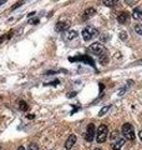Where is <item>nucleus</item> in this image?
<instances>
[{
  "label": "nucleus",
  "mask_w": 142,
  "mask_h": 150,
  "mask_svg": "<svg viewBox=\"0 0 142 150\" xmlns=\"http://www.w3.org/2000/svg\"><path fill=\"white\" fill-rule=\"evenodd\" d=\"M132 18L135 19V20H141L142 19V10L139 9V8H136L132 13Z\"/></svg>",
  "instance_id": "nucleus-12"
},
{
  "label": "nucleus",
  "mask_w": 142,
  "mask_h": 150,
  "mask_svg": "<svg viewBox=\"0 0 142 150\" xmlns=\"http://www.w3.org/2000/svg\"><path fill=\"white\" fill-rule=\"evenodd\" d=\"M21 4H24V0H21V1H19V3H16V4H15V5H14L13 8H11V10H15V9H18V8L20 6Z\"/></svg>",
  "instance_id": "nucleus-19"
},
{
  "label": "nucleus",
  "mask_w": 142,
  "mask_h": 150,
  "mask_svg": "<svg viewBox=\"0 0 142 150\" xmlns=\"http://www.w3.org/2000/svg\"><path fill=\"white\" fill-rule=\"evenodd\" d=\"M141 63H142V60H141Z\"/></svg>",
  "instance_id": "nucleus-27"
},
{
  "label": "nucleus",
  "mask_w": 142,
  "mask_h": 150,
  "mask_svg": "<svg viewBox=\"0 0 142 150\" xmlns=\"http://www.w3.org/2000/svg\"><path fill=\"white\" fill-rule=\"evenodd\" d=\"M109 135V129L105 124H101L97 128V133H96V140L97 143H105Z\"/></svg>",
  "instance_id": "nucleus-3"
},
{
  "label": "nucleus",
  "mask_w": 142,
  "mask_h": 150,
  "mask_svg": "<svg viewBox=\"0 0 142 150\" xmlns=\"http://www.w3.org/2000/svg\"><path fill=\"white\" fill-rule=\"evenodd\" d=\"M90 51H91L92 54H95V55H100L101 53H104L105 51V48H104V45H102L101 43H94V44L90 45Z\"/></svg>",
  "instance_id": "nucleus-6"
},
{
  "label": "nucleus",
  "mask_w": 142,
  "mask_h": 150,
  "mask_svg": "<svg viewBox=\"0 0 142 150\" xmlns=\"http://www.w3.org/2000/svg\"><path fill=\"white\" fill-rule=\"evenodd\" d=\"M3 40H4V36H1V38H0V43H1Z\"/></svg>",
  "instance_id": "nucleus-25"
},
{
  "label": "nucleus",
  "mask_w": 142,
  "mask_h": 150,
  "mask_svg": "<svg viewBox=\"0 0 142 150\" xmlns=\"http://www.w3.org/2000/svg\"><path fill=\"white\" fill-rule=\"evenodd\" d=\"M84 138H85L86 141H92L95 139V125L94 124L87 125V129H86V133H85Z\"/></svg>",
  "instance_id": "nucleus-5"
},
{
  "label": "nucleus",
  "mask_w": 142,
  "mask_h": 150,
  "mask_svg": "<svg viewBox=\"0 0 142 150\" xmlns=\"http://www.w3.org/2000/svg\"><path fill=\"white\" fill-rule=\"evenodd\" d=\"M19 108H20V110H23V111H25V110L29 109V106H27L25 101H20V106H19Z\"/></svg>",
  "instance_id": "nucleus-16"
},
{
  "label": "nucleus",
  "mask_w": 142,
  "mask_h": 150,
  "mask_svg": "<svg viewBox=\"0 0 142 150\" xmlns=\"http://www.w3.org/2000/svg\"><path fill=\"white\" fill-rule=\"evenodd\" d=\"M77 36V33L75 30H70V31H66L65 35H64V39H65V41H70V40H72V39H75Z\"/></svg>",
  "instance_id": "nucleus-10"
},
{
  "label": "nucleus",
  "mask_w": 142,
  "mask_h": 150,
  "mask_svg": "<svg viewBox=\"0 0 142 150\" xmlns=\"http://www.w3.org/2000/svg\"><path fill=\"white\" fill-rule=\"evenodd\" d=\"M117 20L120 24H126V23H128L130 20V14L127 13V11H124V13H121L120 15H118Z\"/></svg>",
  "instance_id": "nucleus-9"
},
{
  "label": "nucleus",
  "mask_w": 142,
  "mask_h": 150,
  "mask_svg": "<svg viewBox=\"0 0 142 150\" xmlns=\"http://www.w3.org/2000/svg\"><path fill=\"white\" fill-rule=\"evenodd\" d=\"M6 1H8V0H0V6H1L3 4H5Z\"/></svg>",
  "instance_id": "nucleus-21"
},
{
  "label": "nucleus",
  "mask_w": 142,
  "mask_h": 150,
  "mask_svg": "<svg viewBox=\"0 0 142 150\" xmlns=\"http://www.w3.org/2000/svg\"><path fill=\"white\" fill-rule=\"evenodd\" d=\"M135 31H136V33L139 34V35H141V36H142V25H141V24L135 25Z\"/></svg>",
  "instance_id": "nucleus-17"
},
{
  "label": "nucleus",
  "mask_w": 142,
  "mask_h": 150,
  "mask_svg": "<svg viewBox=\"0 0 142 150\" xmlns=\"http://www.w3.org/2000/svg\"><path fill=\"white\" fill-rule=\"evenodd\" d=\"M75 143H76V135H70L68 138V140H66V143H65V149L66 150H71L74 148Z\"/></svg>",
  "instance_id": "nucleus-8"
},
{
  "label": "nucleus",
  "mask_w": 142,
  "mask_h": 150,
  "mask_svg": "<svg viewBox=\"0 0 142 150\" xmlns=\"http://www.w3.org/2000/svg\"><path fill=\"white\" fill-rule=\"evenodd\" d=\"M97 35H98V30L95 29V28H92V26H87L82 30V39H84L85 41L91 40L92 38L97 36Z\"/></svg>",
  "instance_id": "nucleus-4"
},
{
  "label": "nucleus",
  "mask_w": 142,
  "mask_h": 150,
  "mask_svg": "<svg viewBox=\"0 0 142 150\" xmlns=\"http://www.w3.org/2000/svg\"><path fill=\"white\" fill-rule=\"evenodd\" d=\"M0 150H1V149H0Z\"/></svg>",
  "instance_id": "nucleus-28"
},
{
  "label": "nucleus",
  "mask_w": 142,
  "mask_h": 150,
  "mask_svg": "<svg viewBox=\"0 0 142 150\" xmlns=\"http://www.w3.org/2000/svg\"><path fill=\"white\" fill-rule=\"evenodd\" d=\"M109 61V56H107V53H106V50L104 51V53H101L100 54V63L102 65L106 64V63Z\"/></svg>",
  "instance_id": "nucleus-13"
},
{
  "label": "nucleus",
  "mask_w": 142,
  "mask_h": 150,
  "mask_svg": "<svg viewBox=\"0 0 142 150\" xmlns=\"http://www.w3.org/2000/svg\"><path fill=\"white\" fill-rule=\"evenodd\" d=\"M139 136H140V139H141V141H142V130L139 133Z\"/></svg>",
  "instance_id": "nucleus-23"
},
{
  "label": "nucleus",
  "mask_w": 142,
  "mask_h": 150,
  "mask_svg": "<svg viewBox=\"0 0 142 150\" xmlns=\"http://www.w3.org/2000/svg\"><path fill=\"white\" fill-rule=\"evenodd\" d=\"M122 136L125 138V139L127 140H135V129H133V126L131 124L126 123L122 125Z\"/></svg>",
  "instance_id": "nucleus-2"
},
{
  "label": "nucleus",
  "mask_w": 142,
  "mask_h": 150,
  "mask_svg": "<svg viewBox=\"0 0 142 150\" xmlns=\"http://www.w3.org/2000/svg\"><path fill=\"white\" fill-rule=\"evenodd\" d=\"M35 15H36V14H35V13H30L29 15H27V17H29V18H31V17H35Z\"/></svg>",
  "instance_id": "nucleus-22"
},
{
  "label": "nucleus",
  "mask_w": 142,
  "mask_h": 150,
  "mask_svg": "<svg viewBox=\"0 0 142 150\" xmlns=\"http://www.w3.org/2000/svg\"><path fill=\"white\" fill-rule=\"evenodd\" d=\"M111 140H112V149L113 150H121L122 147L125 145V138L121 136L120 134H118V131H113L111 134Z\"/></svg>",
  "instance_id": "nucleus-1"
},
{
  "label": "nucleus",
  "mask_w": 142,
  "mask_h": 150,
  "mask_svg": "<svg viewBox=\"0 0 142 150\" xmlns=\"http://www.w3.org/2000/svg\"><path fill=\"white\" fill-rule=\"evenodd\" d=\"M18 150H25V148H24V147H19Z\"/></svg>",
  "instance_id": "nucleus-24"
},
{
  "label": "nucleus",
  "mask_w": 142,
  "mask_h": 150,
  "mask_svg": "<svg viewBox=\"0 0 142 150\" xmlns=\"http://www.w3.org/2000/svg\"><path fill=\"white\" fill-rule=\"evenodd\" d=\"M121 39H127V34H126V33H121Z\"/></svg>",
  "instance_id": "nucleus-20"
},
{
  "label": "nucleus",
  "mask_w": 142,
  "mask_h": 150,
  "mask_svg": "<svg viewBox=\"0 0 142 150\" xmlns=\"http://www.w3.org/2000/svg\"><path fill=\"white\" fill-rule=\"evenodd\" d=\"M27 150H39V147L36 144L31 143V144H29V147H27Z\"/></svg>",
  "instance_id": "nucleus-18"
},
{
  "label": "nucleus",
  "mask_w": 142,
  "mask_h": 150,
  "mask_svg": "<svg viewBox=\"0 0 142 150\" xmlns=\"http://www.w3.org/2000/svg\"><path fill=\"white\" fill-rule=\"evenodd\" d=\"M102 3H104V5H106V6H113L117 4V0H102Z\"/></svg>",
  "instance_id": "nucleus-14"
},
{
  "label": "nucleus",
  "mask_w": 142,
  "mask_h": 150,
  "mask_svg": "<svg viewBox=\"0 0 142 150\" xmlns=\"http://www.w3.org/2000/svg\"><path fill=\"white\" fill-rule=\"evenodd\" d=\"M109 109H110V106L107 105V106H105V108H102L101 110H100V113H98V116H104V114H106L109 111Z\"/></svg>",
  "instance_id": "nucleus-15"
},
{
  "label": "nucleus",
  "mask_w": 142,
  "mask_h": 150,
  "mask_svg": "<svg viewBox=\"0 0 142 150\" xmlns=\"http://www.w3.org/2000/svg\"><path fill=\"white\" fill-rule=\"evenodd\" d=\"M95 14H96V10H95L94 8H89V9H86V10H85L84 17H82V18H84L85 20H87V19H90L91 17H94Z\"/></svg>",
  "instance_id": "nucleus-11"
},
{
  "label": "nucleus",
  "mask_w": 142,
  "mask_h": 150,
  "mask_svg": "<svg viewBox=\"0 0 142 150\" xmlns=\"http://www.w3.org/2000/svg\"><path fill=\"white\" fill-rule=\"evenodd\" d=\"M70 28V21L69 20H61V21H59L56 26H55V30L57 31V33H62V31H65V30H68Z\"/></svg>",
  "instance_id": "nucleus-7"
},
{
  "label": "nucleus",
  "mask_w": 142,
  "mask_h": 150,
  "mask_svg": "<svg viewBox=\"0 0 142 150\" xmlns=\"http://www.w3.org/2000/svg\"><path fill=\"white\" fill-rule=\"evenodd\" d=\"M95 150H101V149H95Z\"/></svg>",
  "instance_id": "nucleus-26"
}]
</instances>
